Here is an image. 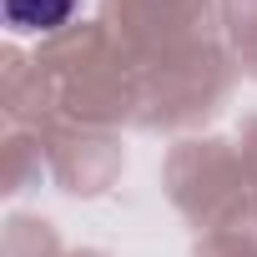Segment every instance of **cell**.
<instances>
[{"mask_svg": "<svg viewBox=\"0 0 257 257\" xmlns=\"http://www.w3.org/2000/svg\"><path fill=\"white\" fill-rule=\"evenodd\" d=\"M76 11H86V0H6V21L21 36H51L71 26Z\"/></svg>", "mask_w": 257, "mask_h": 257, "instance_id": "obj_1", "label": "cell"}]
</instances>
